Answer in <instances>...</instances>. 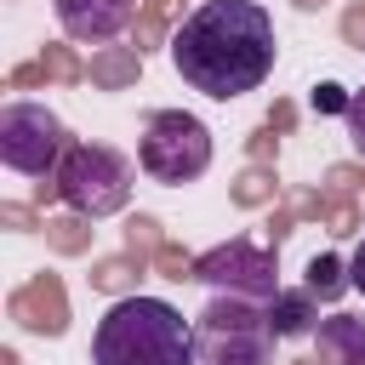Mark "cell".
Instances as JSON below:
<instances>
[{
  "instance_id": "9",
  "label": "cell",
  "mask_w": 365,
  "mask_h": 365,
  "mask_svg": "<svg viewBox=\"0 0 365 365\" xmlns=\"http://www.w3.org/2000/svg\"><path fill=\"white\" fill-rule=\"evenodd\" d=\"M319 365H365V319L359 314H325L314 325Z\"/></svg>"
},
{
  "instance_id": "12",
  "label": "cell",
  "mask_w": 365,
  "mask_h": 365,
  "mask_svg": "<svg viewBox=\"0 0 365 365\" xmlns=\"http://www.w3.org/2000/svg\"><path fill=\"white\" fill-rule=\"evenodd\" d=\"M348 103H354V91H342L336 80H319V86L308 91V108H314V114H348Z\"/></svg>"
},
{
  "instance_id": "13",
  "label": "cell",
  "mask_w": 365,
  "mask_h": 365,
  "mask_svg": "<svg viewBox=\"0 0 365 365\" xmlns=\"http://www.w3.org/2000/svg\"><path fill=\"white\" fill-rule=\"evenodd\" d=\"M342 125H348V137H354V148L365 154V86L354 91V103H348V114H342Z\"/></svg>"
},
{
  "instance_id": "10",
  "label": "cell",
  "mask_w": 365,
  "mask_h": 365,
  "mask_svg": "<svg viewBox=\"0 0 365 365\" xmlns=\"http://www.w3.org/2000/svg\"><path fill=\"white\" fill-rule=\"evenodd\" d=\"M268 325H274V336H302V331H314V325H319L314 291H279V297L268 302Z\"/></svg>"
},
{
  "instance_id": "8",
  "label": "cell",
  "mask_w": 365,
  "mask_h": 365,
  "mask_svg": "<svg viewBox=\"0 0 365 365\" xmlns=\"http://www.w3.org/2000/svg\"><path fill=\"white\" fill-rule=\"evenodd\" d=\"M51 11H57V29H63L68 40L97 46V40H114V34L131 23L137 0H51Z\"/></svg>"
},
{
  "instance_id": "4",
  "label": "cell",
  "mask_w": 365,
  "mask_h": 365,
  "mask_svg": "<svg viewBox=\"0 0 365 365\" xmlns=\"http://www.w3.org/2000/svg\"><path fill=\"white\" fill-rule=\"evenodd\" d=\"M194 348H200V365H268L274 354L268 302L217 291V302L194 319Z\"/></svg>"
},
{
  "instance_id": "14",
  "label": "cell",
  "mask_w": 365,
  "mask_h": 365,
  "mask_svg": "<svg viewBox=\"0 0 365 365\" xmlns=\"http://www.w3.org/2000/svg\"><path fill=\"white\" fill-rule=\"evenodd\" d=\"M348 279H354V291H365V234L354 240V257H348Z\"/></svg>"
},
{
  "instance_id": "7",
  "label": "cell",
  "mask_w": 365,
  "mask_h": 365,
  "mask_svg": "<svg viewBox=\"0 0 365 365\" xmlns=\"http://www.w3.org/2000/svg\"><path fill=\"white\" fill-rule=\"evenodd\" d=\"M194 279L211 285V291H228V297H251V302H274L279 297V262L251 240H228V245L205 251L194 262Z\"/></svg>"
},
{
  "instance_id": "11",
  "label": "cell",
  "mask_w": 365,
  "mask_h": 365,
  "mask_svg": "<svg viewBox=\"0 0 365 365\" xmlns=\"http://www.w3.org/2000/svg\"><path fill=\"white\" fill-rule=\"evenodd\" d=\"M342 285H354V279H348V268H342L336 257H314V262H308V291H314V297H331V291H342Z\"/></svg>"
},
{
  "instance_id": "1",
  "label": "cell",
  "mask_w": 365,
  "mask_h": 365,
  "mask_svg": "<svg viewBox=\"0 0 365 365\" xmlns=\"http://www.w3.org/2000/svg\"><path fill=\"white\" fill-rule=\"evenodd\" d=\"M274 57H279L274 17L257 0H200L171 34V68L182 74L188 91L211 103L257 91L274 74Z\"/></svg>"
},
{
  "instance_id": "6",
  "label": "cell",
  "mask_w": 365,
  "mask_h": 365,
  "mask_svg": "<svg viewBox=\"0 0 365 365\" xmlns=\"http://www.w3.org/2000/svg\"><path fill=\"white\" fill-rule=\"evenodd\" d=\"M68 154V131L46 103H6L0 108V160L17 177H57Z\"/></svg>"
},
{
  "instance_id": "5",
  "label": "cell",
  "mask_w": 365,
  "mask_h": 365,
  "mask_svg": "<svg viewBox=\"0 0 365 365\" xmlns=\"http://www.w3.org/2000/svg\"><path fill=\"white\" fill-rule=\"evenodd\" d=\"M137 165L143 177L165 182V188H182L194 177L211 171V131L205 120L182 114V108H154L143 137H137Z\"/></svg>"
},
{
  "instance_id": "2",
  "label": "cell",
  "mask_w": 365,
  "mask_h": 365,
  "mask_svg": "<svg viewBox=\"0 0 365 365\" xmlns=\"http://www.w3.org/2000/svg\"><path fill=\"white\" fill-rule=\"evenodd\" d=\"M91 365H200L194 319L165 297H120L91 331Z\"/></svg>"
},
{
  "instance_id": "3",
  "label": "cell",
  "mask_w": 365,
  "mask_h": 365,
  "mask_svg": "<svg viewBox=\"0 0 365 365\" xmlns=\"http://www.w3.org/2000/svg\"><path fill=\"white\" fill-rule=\"evenodd\" d=\"M51 182H57V194H63V205L74 217H114L131 200L137 165L108 143H68V154H63Z\"/></svg>"
}]
</instances>
